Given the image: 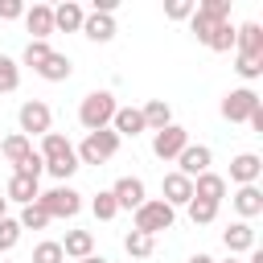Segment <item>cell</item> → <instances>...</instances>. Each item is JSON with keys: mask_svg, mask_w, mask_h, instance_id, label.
Instances as JSON below:
<instances>
[{"mask_svg": "<svg viewBox=\"0 0 263 263\" xmlns=\"http://www.w3.org/2000/svg\"><path fill=\"white\" fill-rule=\"evenodd\" d=\"M259 173H263V160L255 152H242V156L230 160V181H238V185H255Z\"/></svg>", "mask_w": 263, "mask_h": 263, "instance_id": "obj_15", "label": "cell"}, {"mask_svg": "<svg viewBox=\"0 0 263 263\" xmlns=\"http://www.w3.org/2000/svg\"><path fill=\"white\" fill-rule=\"evenodd\" d=\"M140 115H144V127H152V132H160V127L173 123V111H168L164 99H148V103L140 107Z\"/></svg>", "mask_w": 263, "mask_h": 263, "instance_id": "obj_21", "label": "cell"}, {"mask_svg": "<svg viewBox=\"0 0 263 263\" xmlns=\"http://www.w3.org/2000/svg\"><path fill=\"white\" fill-rule=\"evenodd\" d=\"M58 181H66V177H74V168H78V156H66V160H53V164H45Z\"/></svg>", "mask_w": 263, "mask_h": 263, "instance_id": "obj_39", "label": "cell"}, {"mask_svg": "<svg viewBox=\"0 0 263 263\" xmlns=\"http://www.w3.org/2000/svg\"><path fill=\"white\" fill-rule=\"evenodd\" d=\"M160 201H168L173 210H177V205H189V201H193V181L181 177L177 168L164 173V197H160Z\"/></svg>", "mask_w": 263, "mask_h": 263, "instance_id": "obj_11", "label": "cell"}, {"mask_svg": "<svg viewBox=\"0 0 263 263\" xmlns=\"http://www.w3.org/2000/svg\"><path fill=\"white\" fill-rule=\"evenodd\" d=\"M123 251H127L132 259H148V255L156 251V238H152V234H140V230H132V234L123 238Z\"/></svg>", "mask_w": 263, "mask_h": 263, "instance_id": "obj_28", "label": "cell"}, {"mask_svg": "<svg viewBox=\"0 0 263 263\" xmlns=\"http://www.w3.org/2000/svg\"><path fill=\"white\" fill-rule=\"evenodd\" d=\"M21 86V70H16V62L8 58V53H0V90L8 95V90H16Z\"/></svg>", "mask_w": 263, "mask_h": 263, "instance_id": "obj_31", "label": "cell"}, {"mask_svg": "<svg viewBox=\"0 0 263 263\" xmlns=\"http://www.w3.org/2000/svg\"><path fill=\"white\" fill-rule=\"evenodd\" d=\"M37 156H41L45 164H53V160H66V156H74V148H70V140H66V136H58V132H45V136H41V148H37Z\"/></svg>", "mask_w": 263, "mask_h": 263, "instance_id": "obj_17", "label": "cell"}, {"mask_svg": "<svg viewBox=\"0 0 263 263\" xmlns=\"http://www.w3.org/2000/svg\"><path fill=\"white\" fill-rule=\"evenodd\" d=\"M16 222H21V230H45L53 218L45 214V205H41V201H29V205L21 210V218H16Z\"/></svg>", "mask_w": 263, "mask_h": 263, "instance_id": "obj_27", "label": "cell"}, {"mask_svg": "<svg viewBox=\"0 0 263 263\" xmlns=\"http://www.w3.org/2000/svg\"><path fill=\"white\" fill-rule=\"evenodd\" d=\"M41 168H45V160H41V156H37V148H33V156H25L12 173H21V177H33V181H37V177H41Z\"/></svg>", "mask_w": 263, "mask_h": 263, "instance_id": "obj_37", "label": "cell"}, {"mask_svg": "<svg viewBox=\"0 0 263 263\" xmlns=\"http://www.w3.org/2000/svg\"><path fill=\"white\" fill-rule=\"evenodd\" d=\"M173 218H177V210H173L168 201H160V197H148V201L136 210V230L156 238L160 230H168V226H173Z\"/></svg>", "mask_w": 263, "mask_h": 263, "instance_id": "obj_4", "label": "cell"}, {"mask_svg": "<svg viewBox=\"0 0 263 263\" xmlns=\"http://www.w3.org/2000/svg\"><path fill=\"white\" fill-rule=\"evenodd\" d=\"M70 70H74V66H70V58H66V53H49V58L37 66V74H41L45 82H66V78H70Z\"/></svg>", "mask_w": 263, "mask_h": 263, "instance_id": "obj_24", "label": "cell"}, {"mask_svg": "<svg viewBox=\"0 0 263 263\" xmlns=\"http://www.w3.org/2000/svg\"><path fill=\"white\" fill-rule=\"evenodd\" d=\"M222 242H226V251H230V255L251 251V247H255V230H251V222H234V226L222 234Z\"/></svg>", "mask_w": 263, "mask_h": 263, "instance_id": "obj_18", "label": "cell"}, {"mask_svg": "<svg viewBox=\"0 0 263 263\" xmlns=\"http://www.w3.org/2000/svg\"><path fill=\"white\" fill-rule=\"evenodd\" d=\"M16 238H21V222L4 214V218H0V251H12V247H16Z\"/></svg>", "mask_w": 263, "mask_h": 263, "instance_id": "obj_33", "label": "cell"}, {"mask_svg": "<svg viewBox=\"0 0 263 263\" xmlns=\"http://www.w3.org/2000/svg\"><path fill=\"white\" fill-rule=\"evenodd\" d=\"M25 25H29L33 41H49V33H53V8H49V4H33V8H25Z\"/></svg>", "mask_w": 263, "mask_h": 263, "instance_id": "obj_12", "label": "cell"}, {"mask_svg": "<svg viewBox=\"0 0 263 263\" xmlns=\"http://www.w3.org/2000/svg\"><path fill=\"white\" fill-rule=\"evenodd\" d=\"M197 12L201 16H214V21H230V0H201Z\"/></svg>", "mask_w": 263, "mask_h": 263, "instance_id": "obj_35", "label": "cell"}, {"mask_svg": "<svg viewBox=\"0 0 263 263\" xmlns=\"http://www.w3.org/2000/svg\"><path fill=\"white\" fill-rule=\"evenodd\" d=\"M4 210H8V197H0V218H4Z\"/></svg>", "mask_w": 263, "mask_h": 263, "instance_id": "obj_43", "label": "cell"}, {"mask_svg": "<svg viewBox=\"0 0 263 263\" xmlns=\"http://www.w3.org/2000/svg\"><path fill=\"white\" fill-rule=\"evenodd\" d=\"M37 193H41V189H37V181H33V177H21V173H12V177H8V193H4L8 201L29 205V201H37Z\"/></svg>", "mask_w": 263, "mask_h": 263, "instance_id": "obj_22", "label": "cell"}, {"mask_svg": "<svg viewBox=\"0 0 263 263\" xmlns=\"http://www.w3.org/2000/svg\"><path fill=\"white\" fill-rule=\"evenodd\" d=\"M234 210H238L242 218L263 214V193H259V185H242V189L234 193Z\"/></svg>", "mask_w": 263, "mask_h": 263, "instance_id": "obj_26", "label": "cell"}, {"mask_svg": "<svg viewBox=\"0 0 263 263\" xmlns=\"http://www.w3.org/2000/svg\"><path fill=\"white\" fill-rule=\"evenodd\" d=\"M242 78H259L263 74V53H238V66H234Z\"/></svg>", "mask_w": 263, "mask_h": 263, "instance_id": "obj_34", "label": "cell"}, {"mask_svg": "<svg viewBox=\"0 0 263 263\" xmlns=\"http://www.w3.org/2000/svg\"><path fill=\"white\" fill-rule=\"evenodd\" d=\"M115 152H119V136L111 127H99V132H86V140H82V148L74 156H78V164H103Z\"/></svg>", "mask_w": 263, "mask_h": 263, "instance_id": "obj_3", "label": "cell"}, {"mask_svg": "<svg viewBox=\"0 0 263 263\" xmlns=\"http://www.w3.org/2000/svg\"><path fill=\"white\" fill-rule=\"evenodd\" d=\"M193 0H173V4H164V16L168 21H185V16H193Z\"/></svg>", "mask_w": 263, "mask_h": 263, "instance_id": "obj_38", "label": "cell"}, {"mask_svg": "<svg viewBox=\"0 0 263 263\" xmlns=\"http://www.w3.org/2000/svg\"><path fill=\"white\" fill-rule=\"evenodd\" d=\"M82 21H86V12H82L74 0H66V4H58V8H53V29L74 33V29H82Z\"/></svg>", "mask_w": 263, "mask_h": 263, "instance_id": "obj_23", "label": "cell"}, {"mask_svg": "<svg viewBox=\"0 0 263 263\" xmlns=\"http://www.w3.org/2000/svg\"><path fill=\"white\" fill-rule=\"evenodd\" d=\"M234 45H238V53H263V29L255 21L238 25L234 29Z\"/></svg>", "mask_w": 263, "mask_h": 263, "instance_id": "obj_20", "label": "cell"}, {"mask_svg": "<svg viewBox=\"0 0 263 263\" xmlns=\"http://www.w3.org/2000/svg\"><path fill=\"white\" fill-rule=\"evenodd\" d=\"M90 251H95V234L90 230H70L66 242H62V255L66 259H90Z\"/></svg>", "mask_w": 263, "mask_h": 263, "instance_id": "obj_19", "label": "cell"}, {"mask_svg": "<svg viewBox=\"0 0 263 263\" xmlns=\"http://www.w3.org/2000/svg\"><path fill=\"white\" fill-rule=\"evenodd\" d=\"M115 111H119L115 95H111V90H95V95L82 99V107H78V123H82L86 132H99V127H111V115H115Z\"/></svg>", "mask_w": 263, "mask_h": 263, "instance_id": "obj_2", "label": "cell"}, {"mask_svg": "<svg viewBox=\"0 0 263 263\" xmlns=\"http://www.w3.org/2000/svg\"><path fill=\"white\" fill-rule=\"evenodd\" d=\"M49 53H53V49H49V41H29V45H25V66H33V70H37Z\"/></svg>", "mask_w": 263, "mask_h": 263, "instance_id": "obj_36", "label": "cell"}, {"mask_svg": "<svg viewBox=\"0 0 263 263\" xmlns=\"http://www.w3.org/2000/svg\"><path fill=\"white\" fill-rule=\"evenodd\" d=\"M255 111H259V95L251 86H238L222 99V119H230V123H247Z\"/></svg>", "mask_w": 263, "mask_h": 263, "instance_id": "obj_6", "label": "cell"}, {"mask_svg": "<svg viewBox=\"0 0 263 263\" xmlns=\"http://www.w3.org/2000/svg\"><path fill=\"white\" fill-rule=\"evenodd\" d=\"M111 132H115L119 140H123V136H132V140H136L140 132H148V127H144V115H140V107H119V111L111 115Z\"/></svg>", "mask_w": 263, "mask_h": 263, "instance_id": "obj_13", "label": "cell"}, {"mask_svg": "<svg viewBox=\"0 0 263 263\" xmlns=\"http://www.w3.org/2000/svg\"><path fill=\"white\" fill-rule=\"evenodd\" d=\"M33 263H66V255H62V242H53V238L37 242V247H33Z\"/></svg>", "mask_w": 263, "mask_h": 263, "instance_id": "obj_30", "label": "cell"}, {"mask_svg": "<svg viewBox=\"0 0 263 263\" xmlns=\"http://www.w3.org/2000/svg\"><path fill=\"white\" fill-rule=\"evenodd\" d=\"M82 33H86V41H99V45H103V41H111L119 29H115V16H111V12H90V16L82 21Z\"/></svg>", "mask_w": 263, "mask_h": 263, "instance_id": "obj_14", "label": "cell"}, {"mask_svg": "<svg viewBox=\"0 0 263 263\" xmlns=\"http://www.w3.org/2000/svg\"><path fill=\"white\" fill-rule=\"evenodd\" d=\"M45 132H53V111L41 103V99H29L25 107H21V136H45Z\"/></svg>", "mask_w": 263, "mask_h": 263, "instance_id": "obj_7", "label": "cell"}, {"mask_svg": "<svg viewBox=\"0 0 263 263\" xmlns=\"http://www.w3.org/2000/svg\"><path fill=\"white\" fill-rule=\"evenodd\" d=\"M189 263H214V259H210V255H193Z\"/></svg>", "mask_w": 263, "mask_h": 263, "instance_id": "obj_41", "label": "cell"}, {"mask_svg": "<svg viewBox=\"0 0 263 263\" xmlns=\"http://www.w3.org/2000/svg\"><path fill=\"white\" fill-rule=\"evenodd\" d=\"M193 197L218 205V201L226 197V177H218V173H201V177H193Z\"/></svg>", "mask_w": 263, "mask_h": 263, "instance_id": "obj_16", "label": "cell"}, {"mask_svg": "<svg viewBox=\"0 0 263 263\" xmlns=\"http://www.w3.org/2000/svg\"><path fill=\"white\" fill-rule=\"evenodd\" d=\"M193 33H197V41L205 45V49H214V53H226V49H234V25L230 21H214V16H201L197 8H193Z\"/></svg>", "mask_w": 263, "mask_h": 263, "instance_id": "obj_1", "label": "cell"}, {"mask_svg": "<svg viewBox=\"0 0 263 263\" xmlns=\"http://www.w3.org/2000/svg\"><path fill=\"white\" fill-rule=\"evenodd\" d=\"M226 263H238V259H226Z\"/></svg>", "mask_w": 263, "mask_h": 263, "instance_id": "obj_44", "label": "cell"}, {"mask_svg": "<svg viewBox=\"0 0 263 263\" xmlns=\"http://www.w3.org/2000/svg\"><path fill=\"white\" fill-rule=\"evenodd\" d=\"M185 144H189V132H185V127H177V123H168V127L152 132V152H156L160 160H177Z\"/></svg>", "mask_w": 263, "mask_h": 263, "instance_id": "obj_8", "label": "cell"}, {"mask_svg": "<svg viewBox=\"0 0 263 263\" xmlns=\"http://www.w3.org/2000/svg\"><path fill=\"white\" fill-rule=\"evenodd\" d=\"M189 218H193V226H210V222L218 218V205H214V201L193 197V201H189Z\"/></svg>", "mask_w": 263, "mask_h": 263, "instance_id": "obj_29", "label": "cell"}, {"mask_svg": "<svg viewBox=\"0 0 263 263\" xmlns=\"http://www.w3.org/2000/svg\"><path fill=\"white\" fill-rule=\"evenodd\" d=\"M210 164H214V152L205 148V144H185L181 148V156H177V173L181 177H201V173H210Z\"/></svg>", "mask_w": 263, "mask_h": 263, "instance_id": "obj_9", "label": "cell"}, {"mask_svg": "<svg viewBox=\"0 0 263 263\" xmlns=\"http://www.w3.org/2000/svg\"><path fill=\"white\" fill-rule=\"evenodd\" d=\"M111 197H115V205L119 210H140L148 197H144V181L140 177H119L115 185H111Z\"/></svg>", "mask_w": 263, "mask_h": 263, "instance_id": "obj_10", "label": "cell"}, {"mask_svg": "<svg viewBox=\"0 0 263 263\" xmlns=\"http://www.w3.org/2000/svg\"><path fill=\"white\" fill-rule=\"evenodd\" d=\"M0 152H4V160H8L12 168H16V164H21L25 156H33V140H29V136H21V132H12V136H8L4 144H0Z\"/></svg>", "mask_w": 263, "mask_h": 263, "instance_id": "obj_25", "label": "cell"}, {"mask_svg": "<svg viewBox=\"0 0 263 263\" xmlns=\"http://www.w3.org/2000/svg\"><path fill=\"white\" fill-rule=\"evenodd\" d=\"M78 263H107V259H95V255H90V259H78Z\"/></svg>", "mask_w": 263, "mask_h": 263, "instance_id": "obj_42", "label": "cell"}, {"mask_svg": "<svg viewBox=\"0 0 263 263\" xmlns=\"http://www.w3.org/2000/svg\"><path fill=\"white\" fill-rule=\"evenodd\" d=\"M90 210H95V218H99V222H111V218L119 214V205H115V197H111V189H107V193H99V197L90 201Z\"/></svg>", "mask_w": 263, "mask_h": 263, "instance_id": "obj_32", "label": "cell"}, {"mask_svg": "<svg viewBox=\"0 0 263 263\" xmlns=\"http://www.w3.org/2000/svg\"><path fill=\"white\" fill-rule=\"evenodd\" d=\"M37 201L45 205L49 218H74V214L82 210V193H74L70 185H58V189H49V193H37Z\"/></svg>", "mask_w": 263, "mask_h": 263, "instance_id": "obj_5", "label": "cell"}, {"mask_svg": "<svg viewBox=\"0 0 263 263\" xmlns=\"http://www.w3.org/2000/svg\"><path fill=\"white\" fill-rule=\"evenodd\" d=\"M16 16H25V4L21 0H0V21H16Z\"/></svg>", "mask_w": 263, "mask_h": 263, "instance_id": "obj_40", "label": "cell"}]
</instances>
